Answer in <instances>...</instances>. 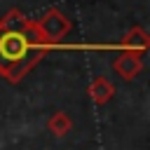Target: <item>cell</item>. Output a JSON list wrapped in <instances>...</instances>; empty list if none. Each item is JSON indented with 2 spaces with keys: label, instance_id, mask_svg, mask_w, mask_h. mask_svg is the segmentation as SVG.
Masks as SVG:
<instances>
[{
  "label": "cell",
  "instance_id": "1",
  "mask_svg": "<svg viewBox=\"0 0 150 150\" xmlns=\"http://www.w3.org/2000/svg\"><path fill=\"white\" fill-rule=\"evenodd\" d=\"M38 28H40V33H42L45 42H47V45H52V42L61 40V38L70 30V21H68L59 9H47V12H45V16L38 21Z\"/></svg>",
  "mask_w": 150,
  "mask_h": 150
},
{
  "label": "cell",
  "instance_id": "2",
  "mask_svg": "<svg viewBox=\"0 0 150 150\" xmlns=\"http://www.w3.org/2000/svg\"><path fill=\"white\" fill-rule=\"evenodd\" d=\"M115 70H117L122 77L131 80V77L141 70V54H138V52H127V54H122V56L115 61Z\"/></svg>",
  "mask_w": 150,
  "mask_h": 150
},
{
  "label": "cell",
  "instance_id": "3",
  "mask_svg": "<svg viewBox=\"0 0 150 150\" xmlns=\"http://www.w3.org/2000/svg\"><path fill=\"white\" fill-rule=\"evenodd\" d=\"M122 47H127L129 52H145V47H148V33L143 30V28H131L127 35H124V40H122Z\"/></svg>",
  "mask_w": 150,
  "mask_h": 150
},
{
  "label": "cell",
  "instance_id": "4",
  "mask_svg": "<svg viewBox=\"0 0 150 150\" xmlns=\"http://www.w3.org/2000/svg\"><path fill=\"white\" fill-rule=\"evenodd\" d=\"M89 91H91V98H94L96 103H103V101H108V98L112 96L115 89H112V84H110L105 77H96Z\"/></svg>",
  "mask_w": 150,
  "mask_h": 150
},
{
  "label": "cell",
  "instance_id": "5",
  "mask_svg": "<svg viewBox=\"0 0 150 150\" xmlns=\"http://www.w3.org/2000/svg\"><path fill=\"white\" fill-rule=\"evenodd\" d=\"M49 129H52L56 136H63V134L70 129V120H68L63 112H56V115L49 120Z\"/></svg>",
  "mask_w": 150,
  "mask_h": 150
}]
</instances>
